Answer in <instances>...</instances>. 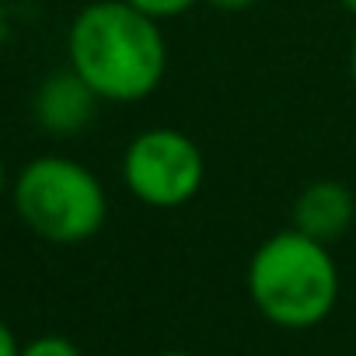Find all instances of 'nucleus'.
<instances>
[{"label": "nucleus", "mask_w": 356, "mask_h": 356, "mask_svg": "<svg viewBox=\"0 0 356 356\" xmlns=\"http://www.w3.org/2000/svg\"><path fill=\"white\" fill-rule=\"evenodd\" d=\"M67 67L102 98L133 105L150 98L168 70L161 22L122 0H91L67 32Z\"/></svg>", "instance_id": "nucleus-1"}, {"label": "nucleus", "mask_w": 356, "mask_h": 356, "mask_svg": "<svg viewBox=\"0 0 356 356\" xmlns=\"http://www.w3.org/2000/svg\"><path fill=\"white\" fill-rule=\"evenodd\" d=\"M245 286L255 311L286 332L321 325L339 304V266L328 245L286 227L269 234L248 259Z\"/></svg>", "instance_id": "nucleus-2"}, {"label": "nucleus", "mask_w": 356, "mask_h": 356, "mask_svg": "<svg viewBox=\"0 0 356 356\" xmlns=\"http://www.w3.org/2000/svg\"><path fill=\"white\" fill-rule=\"evenodd\" d=\"M22 224L53 245L91 241L108 220V196L98 175L63 154L32 157L11 182Z\"/></svg>", "instance_id": "nucleus-3"}, {"label": "nucleus", "mask_w": 356, "mask_h": 356, "mask_svg": "<svg viewBox=\"0 0 356 356\" xmlns=\"http://www.w3.org/2000/svg\"><path fill=\"white\" fill-rule=\"evenodd\" d=\"M119 168L126 193L150 210L186 207L207 182V157L200 143L175 126H150L136 133L126 143Z\"/></svg>", "instance_id": "nucleus-4"}, {"label": "nucleus", "mask_w": 356, "mask_h": 356, "mask_svg": "<svg viewBox=\"0 0 356 356\" xmlns=\"http://www.w3.org/2000/svg\"><path fill=\"white\" fill-rule=\"evenodd\" d=\"M98 105H102V98L67 67V70L49 74L35 88L32 115H35V122L46 133H53V136H74V133H81V129H88L95 122Z\"/></svg>", "instance_id": "nucleus-5"}, {"label": "nucleus", "mask_w": 356, "mask_h": 356, "mask_svg": "<svg viewBox=\"0 0 356 356\" xmlns=\"http://www.w3.org/2000/svg\"><path fill=\"white\" fill-rule=\"evenodd\" d=\"M353 217H356L353 189L346 182H335V178H321V182L304 186L290 207V227L321 245L339 241L353 227Z\"/></svg>", "instance_id": "nucleus-6"}, {"label": "nucleus", "mask_w": 356, "mask_h": 356, "mask_svg": "<svg viewBox=\"0 0 356 356\" xmlns=\"http://www.w3.org/2000/svg\"><path fill=\"white\" fill-rule=\"evenodd\" d=\"M122 4H129L133 11L154 22H171V18H182L186 11H193L196 4H203V0H122Z\"/></svg>", "instance_id": "nucleus-7"}, {"label": "nucleus", "mask_w": 356, "mask_h": 356, "mask_svg": "<svg viewBox=\"0 0 356 356\" xmlns=\"http://www.w3.org/2000/svg\"><path fill=\"white\" fill-rule=\"evenodd\" d=\"M18 356H81V349L67 335H39L22 346Z\"/></svg>", "instance_id": "nucleus-8"}, {"label": "nucleus", "mask_w": 356, "mask_h": 356, "mask_svg": "<svg viewBox=\"0 0 356 356\" xmlns=\"http://www.w3.org/2000/svg\"><path fill=\"white\" fill-rule=\"evenodd\" d=\"M203 4H210L213 11H224V15H241V11L255 8L259 0H203Z\"/></svg>", "instance_id": "nucleus-9"}, {"label": "nucleus", "mask_w": 356, "mask_h": 356, "mask_svg": "<svg viewBox=\"0 0 356 356\" xmlns=\"http://www.w3.org/2000/svg\"><path fill=\"white\" fill-rule=\"evenodd\" d=\"M18 353H22V342L15 339L8 321H0V356H18Z\"/></svg>", "instance_id": "nucleus-10"}, {"label": "nucleus", "mask_w": 356, "mask_h": 356, "mask_svg": "<svg viewBox=\"0 0 356 356\" xmlns=\"http://www.w3.org/2000/svg\"><path fill=\"white\" fill-rule=\"evenodd\" d=\"M349 81H353V88H356V39H353V46H349Z\"/></svg>", "instance_id": "nucleus-11"}, {"label": "nucleus", "mask_w": 356, "mask_h": 356, "mask_svg": "<svg viewBox=\"0 0 356 356\" xmlns=\"http://www.w3.org/2000/svg\"><path fill=\"white\" fill-rule=\"evenodd\" d=\"M8 193V168H4V157H0V200Z\"/></svg>", "instance_id": "nucleus-12"}, {"label": "nucleus", "mask_w": 356, "mask_h": 356, "mask_svg": "<svg viewBox=\"0 0 356 356\" xmlns=\"http://www.w3.org/2000/svg\"><path fill=\"white\" fill-rule=\"evenodd\" d=\"M157 356H196V353H186V349H164V353H157Z\"/></svg>", "instance_id": "nucleus-13"}, {"label": "nucleus", "mask_w": 356, "mask_h": 356, "mask_svg": "<svg viewBox=\"0 0 356 356\" xmlns=\"http://www.w3.org/2000/svg\"><path fill=\"white\" fill-rule=\"evenodd\" d=\"M339 4H342V8H346V11L356 18V0H339Z\"/></svg>", "instance_id": "nucleus-14"}]
</instances>
